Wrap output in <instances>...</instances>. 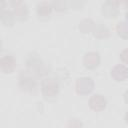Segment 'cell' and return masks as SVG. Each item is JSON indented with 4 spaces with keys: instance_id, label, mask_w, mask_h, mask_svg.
<instances>
[{
    "instance_id": "6da1fadb",
    "label": "cell",
    "mask_w": 128,
    "mask_h": 128,
    "mask_svg": "<svg viewBox=\"0 0 128 128\" xmlns=\"http://www.w3.org/2000/svg\"><path fill=\"white\" fill-rule=\"evenodd\" d=\"M26 65L27 67L33 71L37 76H43L47 74L48 68L44 64V62L41 60L39 55L37 53H30L26 58Z\"/></svg>"
},
{
    "instance_id": "7a4b0ae2",
    "label": "cell",
    "mask_w": 128,
    "mask_h": 128,
    "mask_svg": "<svg viewBox=\"0 0 128 128\" xmlns=\"http://www.w3.org/2000/svg\"><path fill=\"white\" fill-rule=\"evenodd\" d=\"M42 93L45 98H53L59 92L58 81L54 78H46L42 81Z\"/></svg>"
},
{
    "instance_id": "3957f363",
    "label": "cell",
    "mask_w": 128,
    "mask_h": 128,
    "mask_svg": "<svg viewBox=\"0 0 128 128\" xmlns=\"http://www.w3.org/2000/svg\"><path fill=\"white\" fill-rule=\"evenodd\" d=\"M19 86L28 92H32L36 89L37 81L35 77L28 71H22L19 75Z\"/></svg>"
},
{
    "instance_id": "277c9868",
    "label": "cell",
    "mask_w": 128,
    "mask_h": 128,
    "mask_svg": "<svg viewBox=\"0 0 128 128\" xmlns=\"http://www.w3.org/2000/svg\"><path fill=\"white\" fill-rule=\"evenodd\" d=\"M94 82L90 77H80L76 81V91L79 94H88L93 90Z\"/></svg>"
},
{
    "instance_id": "5b68a950",
    "label": "cell",
    "mask_w": 128,
    "mask_h": 128,
    "mask_svg": "<svg viewBox=\"0 0 128 128\" xmlns=\"http://www.w3.org/2000/svg\"><path fill=\"white\" fill-rule=\"evenodd\" d=\"M11 5L13 6L14 15L17 19L23 20V19L27 18V16H28V7L25 3H23L22 1H19V0H12Z\"/></svg>"
},
{
    "instance_id": "8992f818",
    "label": "cell",
    "mask_w": 128,
    "mask_h": 128,
    "mask_svg": "<svg viewBox=\"0 0 128 128\" xmlns=\"http://www.w3.org/2000/svg\"><path fill=\"white\" fill-rule=\"evenodd\" d=\"M119 2L116 0H107L102 5V12L107 17H116L119 10H118Z\"/></svg>"
},
{
    "instance_id": "52a82bcc",
    "label": "cell",
    "mask_w": 128,
    "mask_h": 128,
    "mask_svg": "<svg viewBox=\"0 0 128 128\" xmlns=\"http://www.w3.org/2000/svg\"><path fill=\"white\" fill-rule=\"evenodd\" d=\"M100 62V56L98 52H87L84 57H83V63L85 65V67H87L88 69H94L98 66Z\"/></svg>"
},
{
    "instance_id": "ba28073f",
    "label": "cell",
    "mask_w": 128,
    "mask_h": 128,
    "mask_svg": "<svg viewBox=\"0 0 128 128\" xmlns=\"http://www.w3.org/2000/svg\"><path fill=\"white\" fill-rule=\"evenodd\" d=\"M106 99L100 94H94L89 99V106L95 111H101L106 107Z\"/></svg>"
},
{
    "instance_id": "9c48e42d",
    "label": "cell",
    "mask_w": 128,
    "mask_h": 128,
    "mask_svg": "<svg viewBox=\"0 0 128 128\" xmlns=\"http://www.w3.org/2000/svg\"><path fill=\"white\" fill-rule=\"evenodd\" d=\"M15 65H16V60L15 58L8 54V55H4L1 60H0V67H1V70L5 73H9V72H12L13 69L15 68Z\"/></svg>"
},
{
    "instance_id": "30bf717a",
    "label": "cell",
    "mask_w": 128,
    "mask_h": 128,
    "mask_svg": "<svg viewBox=\"0 0 128 128\" xmlns=\"http://www.w3.org/2000/svg\"><path fill=\"white\" fill-rule=\"evenodd\" d=\"M111 75L116 81H123L128 77V68L124 65H116L111 70Z\"/></svg>"
},
{
    "instance_id": "8fae6325",
    "label": "cell",
    "mask_w": 128,
    "mask_h": 128,
    "mask_svg": "<svg viewBox=\"0 0 128 128\" xmlns=\"http://www.w3.org/2000/svg\"><path fill=\"white\" fill-rule=\"evenodd\" d=\"M36 10H37V13L40 17H47L50 13H51V10H52V4L47 2V1H42V2H39L36 6Z\"/></svg>"
},
{
    "instance_id": "7c38bea8",
    "label": "cell",
    "mask_w": 128,
    "mask_h": 128,
    "mask_svg": "<svg viewBox=\"0 0 128 128\" xmlns=\"http://www.w3.org/2000/svg\"><path fill=\"white\" fill-rule=\"evenodd\" d=\"M93 34H94V36H96L98 38H104V37H107L109 35V29L105 24L97 23L94 26Z\"/></svg>"
},
{
    "instance_id": "4fadbf2b",
    "label": "cell",
    "mask_w": 128,
    "mask_h": 128,
    "mask_svg": "<svg viewBox=\"0 0 128 128\" xmlns=\"http://www.w3.org/2000/svg\"><path fill=\"white\" fill-rule=\"evenodd\" d=\"M94 26H95V23L93 22L92 19H89V18H86V19H83L80 24H79V29L83 32V33H88L90 31H93L94 29Z\"/></svg>"
},
{
    "instance_id": "5bb4252c",
    "label": "cell",
    "mask_w": 128,
    "mask_h": 128,
    "mask_svg": "<svg viewBox=\"0 0 128 128\" xmlns=\"http://www.w3.org/2000/svg\"><path fill=\"white\" fill-rule=\"evenodd\" d=\"M1 21L8 26H11L14 23V15L10 10H1Z\"/></svg>"
},
{
    "instance_id": "9a60e30c",
    "label": "cell",
    "mask_w": 128,
    "mask_h": 128,
    "mask_svg": "<svg viewBox=\"0 0 128 128\" xmlns=\"http://www.w3.org/2000/svg\"><path fill=\"white\" fill-rule=\"evenodd\" d=\"M118 34L123 38H128V22L127 21H120L117 23L116 26Z\"/></svg>"
},
{
    "instance_id": "2e32d148",
    "label": "cell",
    "mask_w": 128,
    "mask_h": 128,
    "mask_svg": "<svg viewBox=\"0 0 128 128\" xmlns=\"http://www.w3.org/2000/svg\"><path fill=\"white\" fill-rule=\"evenodd\" d=\"M51 4H52V7H54L58 11L65 10L68 6L67 1H64V0H56V1H53Z\"/></svg>"
},
{
    "instance_id": "e0dca14e",
    "label": "cell",
    "mask_w": 128,
    "mask_h": 128,
    "mask_svg": "<svg viewBox=\"0 0 128 128\" xmlns=\"http://www.w3.org/2000/svg\"><path fill=\"white\" fill-rule=\"evenodd\" d=\"M67 127L68 128H82L83 124L80 120H78L76 118H71L67 123Z\"/></svg>"
},
{
    "instance_id": "ac0fdd59",
    "label": "cell",
    "mask_w": 128,
    "mask_h": 128,
    "mask_svg": "<svg viewBox=\"0 0 128 128\" xmlns=\"http://www.w3.org/2000/svg\"><path fill=\"white\" fill-rule=\"evenodd\" d=\"M120 57H121V59H122L123 62H125L126 64H128V49H124L121 52Z\"/></svg>"
},
{
    "instance_id": "d6986e66",
    "label": "cell",
    "mask_w": 128,
    "mask_h": 128,
    "mask_svg": "<svg viewBox=\"0 0 128 128\" xmlns=\"http://www.w3.org/2000/svg\"><path fill=\"white\" fill-rule=\"evenodd\" d=\"M124 99H125V102L126 103H128V89L125 91V93H124Z\"/></svg>"
},
{
    "instance_id": "ffe728a7",
    "label": "cell",
    "mask_w": 128,
    "mask_h": 128,
    "mask_svg": "<svg viewBox=\"0 0 128 128\" xmlns=\"http://www.w3.org/2000/svg\"><path fill=\"white\" fill-rule=\"evenodd\" d=\"M125 120H126V122L128 123V111H127V113H126V115H125Z\"/></svg>"
},
{
    "instance_id": "44dd1931",
    "label": "cell",
    "mask_w": 128,
    "mask_h": 128,
    "mask_svg": "<svg viewBox=\"0 0 128 128\" xmlns=\"http://www.w3.org/2000/svg\"><path fill=\"white\" fill-rule=\"evenodd\" d=\"M126 17H127V22H128V11H127V13H126Z\"/></svg>"
},
{
    "instance_id": "7402d4cb",
    "label": "cell",
    "mask_w": 128,
    "mask_h": 128,
    "mask_svg": "<svg viewBox=\"0 0 128 128\" xmlns=\"http://www.w3.org/2000/svg\"><path fill=\"white\" fill-rule=\"evenodd\" d=\"M125 5H126V6H128V1H125Z\"/></svg>"
}]
</instances>
